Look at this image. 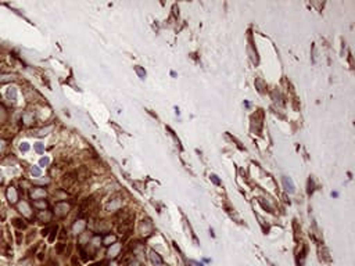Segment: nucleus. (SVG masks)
Masks as SVG:
<instances>
[{
    "label": "nucleus",
    "instance_id": "obj_1",
    "mask_svg": "<svg viewBox=\"0 0 355 266\" xmlns=\"http://www.w3.org/2000/svg\"><path fill=\"white\" fill-rule=\"evenodd\" d=\"M119 251H121V244H118V243L111 244V247H110V249H108V258H115Z\"/></svg>",
    "mask_w": 355,
    "mask_h": 266
},
{
    "label": "nucleus",
    "instance_id": "obj_2",
    "mask_svg": "<svg viewBox=\"0 0 355 266\" xmlns=\"http://www.w3.org/2000/svg\"><path fill=\"white\" fill-rule=\"evenodd\" d=\"M85 220H76V223L74 224V227H72V232L75 233V234H81V232L82 230L85 229Z\"/></svg>",
    "mask_w": 355,
    "mask_h": 266
},
{
    "label": "nucleus",
    "instance_id": "obj_3",
    "mask_svg": "<svg viewBox=\"0 0 355 266\" xmlns=\"http://www.w3.org/2000/svg\"><path fill=\"white\" fill-rule=\"evenodd\" d=\"M68 209H70V207H68L67 204H58L56 207V213L57 215H60V216H63V215H65V213L68 212Z\"/></svg>",
    "mask_w": 355,
    "mask_h": 266
},
{
    "label": "nucleus",
    "instance_id": "obj_4",
    "mask_svg": "<svg viewBox=\"0 0 355 266\" xmlns=\"http://www.w3.org/2000/svg\"><path fill=\"white\" fill-rule=\"evenodd\" d=\"M7 198H9V201L11 202V204H14V202L17 201V191H15L14 187H10L9 190H7Z\"/></svg>",
    "mask_w": 355,
    "mask_h": 266
},
{
    "label": "nucleus",
    "instance_id": "obj_5",
    "mask_svg": "<svg viewBox=\"0 0 355 266\" xmlns=\"http://www.w3.org/2000/svg\"><path fill=\"white\" fill-rule=\"evenodd\" d=\"M46 195V191L43 188H34L32 190V198L34 200H39L40 197H45Z\"/></svg>",
    "mask_w": 355,
    "mask_h": 266
},
{
    "label": "nucleus",
    "instance_id": "obj_6",
    "mask_svg": "<svg viewBox=\"0 0 355 266\" xmlns=\"http://www.w3.org/2000/svg\"><path fill=\"white\" fill-rule=\"evenodd\" d=\"M18 209H20V212L24 213L25 216H29V215H31V212H29L31 209H29V207H28V204H26V202H21V204L18 205Z\"/></svg>",
    "mask_w": 355,
    "mask_h": 266
},
{
    "label": "nucleus",
    "instance_id": "obj_7",
    "mask_svg": "<svg viewBox=\"0 0 355 266\" xmlns=\"http://www.w3.org/2000/svg\"><path fill=\"white\" fill-rule=\"evenodd\" d=\"M151 260H153V263H154V265H155V266H161V265H162V260H161V258H159L158 255H157V254H154V252H153V254H151Z\"/></svg>",
    "mask_w": 355,
    "mask_h": 266
},
{
    "label": "nucleus",
    "instance_id": "obj_8",
    "mask_svg": "<svg viewBox=\"0 0 355 266\" xmlns=\"http://www.w3.org/2000/svg\"><path fill=\"white\" fill-rule=\"evenodd\" d=\"M115 241V236H111V234H108L106 238H104V241L103 243L106 244V245H111V243H114Z\"/></svg>",
    "mask_w": 355,
    "mask_h": 266
},
{
    "label": "nucleus",
    "instance_id": "obj_9",
    "mask_svg": "<svg viewBox=\"0 0 355 266\" xmlns=\"http://www.w3.org/2000/svg\"><path fill=\"white\" fill-rule=\"evenodd\" d=\"M7 96H9L10 100H13V101H14V100H15V89H9V91H7Z\"/></svg>",
    "mask_w": 355,
    "mask_h": 266
},
{
    "label": "nucleus",
    "instance_id": "obj_10",
    "mask_svg": "<svg viewBox=\"0 0 355 266\" xmlns=\"http://www.w3.org/2000/svg\"><path fill=\"white\" fill-rule=\"evenodd\" d=\"M13 78L10 76V75H0V82H9V80H11Z\"/></svg>",
    "mask_w": 355,
    "mask_h": 266
},
{
    "label": "nucleus",
    "instance_id": "obj_11",
    "mask_svg": "<svg viewBox=\"0 0 355 266\" xmlns=\"http://www.w3.org/2000/svg\"><path fill=\"white\" fill-rule=\"evenodd\" d=\"M34 205H35V207H40V208H43V209H45V208H46V202H39V201H35V202H34Z\"/></svg>",
    "mask_w": 355,
    "mask_h": 266
},
{
    "label": "nucleus",
    "instance_id": "obj_12",
    "mask_svg": "<svg viewBox=\"0 0 355 266\" xmlns=\"http://www.w3.org/2000/svg\"><path fill=\"white\" fill-rule=\"evenodd\" d=\"M28 148H29V147H28V144H26V143H22V144H21V151H26Z\"/></svg>",
    "mask_w": 355,
    "mask_h": 266
},
{
    "label": "nucleus",
    "instance_id": "obj_13",
    "mask_svg": "<svg viewBox=\"0 0 355 266\" xmlns=\"http://www.w3.org/2000/svg\"><path fill=\"white\" fill-rule=\"evenodd\" d=\"M32 173H34V175H39V173H40V171H39V169L35 168V169H32Z\"/></svg>",
    "mask_w": 355,
    "mask_h": 266
},
{
    "label": "nucleus",
    "instance_id": "obj_14",
    "mask_svg": "<svg viewBox=\"0 0 355 266\" xmlns=\"http://www.w3.org/2000/svg\"><path fill=\"white\" fill-rule=\"evenodd\" d=\"M47 162H49V161H47V158H43V159L40 161V163H42V165H46V163H47Z\"/></svg>",
    "mask_w": 355,
    "mask_h": 266
},
{
    "label": "nucleus",
    "instance_id": "obj_15",
    "mask_svg": "<svg viewBox=\"0 0 355 266\" xmlns=\"http://www.w3.org/2000/svg\"><path fill=\"white\" fill-rule=\"evenodd\" d=\"M36 150H38V151H42V146H40V143H38V146H36Z\"/></svg>",
    "mask_w": 355,
    "mask_h": 266
},
{
    "label": "nucleus",
    "instance_id": "obj_16",
    "mask_svg": "<svg viewBox=\"0 0 355 266\" xmlns=\"http://www.w3.org/2000/svg\"><path fill=\"white\" fill-rule=\"evenodd\" d=\"M3 147H4V141H0V151L3 150Z\"/></svg>",
    "mask_w": 355,
    "mask_h": 266
}]
</instances>
